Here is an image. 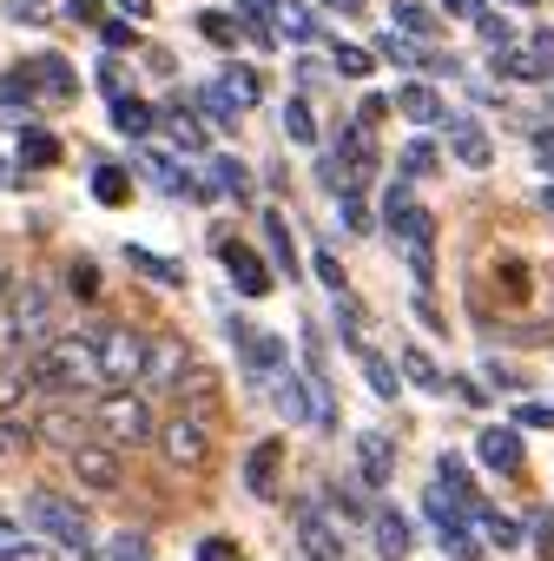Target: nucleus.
<instances>
[{
    "instance_id": "59",
    "label": "nucleus",
    "mask_w": 554,
    "mask_h": 561,
    "mask_svg": "<svg viewBox=\"0 0 554 561\" xmlns=\"http://www.w3.org/2000/svg\"><path fill=\"white\" fill-rule=\"evenodd\" d=\"M251 8H277V0H251Z\"/></svg>"
},
{
    "instance_id": "24",
    "label": "nucleus",
    "mask_w": 554,
    "mask_h": 561,
    "mask_svg": "<svg viewBox=\"0 0 554 561\" xmlns=\"http://www.w3.org/2000/svg\"><path fill=\"white\" fill-rule=\"evenodd\" d=\"M270 403L285 410L291 423H304V416H311V377H291V370H277V390H270Z\"/></svg>"
},
{
    "instance_id": "34",
    "label": "nucleus",
    "mask_w": 554,
    "mask_h": 561,
    "mask_svg": "<svg viewBox=\"0 0 554 561\" xmlns=\"http://www.w3.org/2000/svg\"><path fill=\"white\" fill-rule=\"evenodd\" d=\"M277 27H285L291 41H318V21L304 8H291V0H277Z\"/></svg>"
},
{
    "instance_id": "48",
    "label": "nucleus",
    "mask_w": 554,
    "mask_h": 561,
    "mask_svg": "<svg viewBox=\"0 0 554 561\" xmlns=\"http://www.w3.org/2000/svg\"><path fill=\"white\" fill-rule=\"evenodd\" d=\"M318 277H324V285H331V291H344V264H337V257H331V251H324V257H318Z\"/></svg>"
},
{
    "instance_id": "31",
    "label": "nucleus",
    "mask_w": 554,
    "mask_h": 561,
    "mask_svg": "<svg viewBox=\"0 0 554 561\" xmlns=\"http://www.w3.org/2000/svg\"><path fill=\"white\" fill-rule=\"evenodd\" d=\"M396 27H403L409 41H429V34H436V14L416 8V0H396Z\"/></svg>"
},
{
    "instance_id": "44",
    "label": "nucleus",
    "mask_w": 554,
    "mask_h": 561,
    "mask_svg": "<svg viewBox=\"0 0 554 561\" xmlns=\"http://www.w3.org/2000/svg\"><path fill=\"white\" fill-rule=\"evenodd\" d=\"M0 561H54V548H34V541H0Z\"/></svg>"
},
{
    "instance_id": "42",
    "label": "nucleus",
    "mask_w": 554,
    "mask_h": 561,
    "mask_svg": "<svg viewBox=\"0 0 554 561\" xmlns=\"http://www.w3.org/2000/svg\"><path fill=\"white\" fill-rule=\"evenodd\" d=\"M475 27H482V41H488L495 54H501V47H515V27H508V21H495V14H482Z\"/></svg>"
},
{
    "instance_id": "43",
    "label": "nucleus",
    "mask_w": 554,
    "mask_h": 561,
    "mask_svg": "<svg viewBox=\"0 0 554 561\" xmlns=\"http://www.w3.org/2000/svg\"><path fill=\"white\" fill-rule=\"evenodd\" d=\"M337 73H344V80H363V73H370V54H363V47H337Z\"/></svg>"
},
{
    "instance_id": "4",
    "label": "nucleus",
    "mask_w": 554,
    "mask_h": 561,
    "mask_svg": "<svg viewBox=\"0 0 554 561\" xmlns=\"http://www.w3.org/2000/svg\"><path fill=\"white\" fill-rule=\"evenodd\" d=\"M8 305H14L21 351H41V344H54V337H60V305H54V285H47V277H14Z\"/></svg>"
},
{
    "instance_id": "49",
    "label": "nucleus",
    "mask_w": 554,
    "mask_h": 561,
    "mask_svg": "<svg viewBox=\"0 0 554 561\" xmlns=\"http://www.w3.org/2000/svg\"><path fill=\"white\" fill-rule=\"evenodd\" d=\"M521 423H528V430H547V423H554V410H547V403H521Z\"/></svg>"
},
{
    "instance_id": "30",
    "label": "nucleus",
    "mask_w": 554,
    "mask_h": 561,
    "mask_svg": "<svg viewBox=\"0 0 554 561\" xmlns=\"http://www.w3.org/2000/svg\"><path fill=\"white\" fill-rule=\"evenodd\" d=\"M93 198H100V205H126V198H132L126 172H119V165H100V172H93Z\"/></svg>"
},
{
    "instance_id": "39",
    "label": "nucleus",
    "mask_w": 554,
    "mask_h": 561,
    "mask_svg": "<svg viewBox=\"0 0 554 561\" xmlns=\"http://www.w3.org/2000/svg\"><path fill=\"white\" fill-rule=\"evenodd\" d=\"M67 285H73L80 305H93V298H100V271H93V264H73V271H67Z\"/></svg>"
},
{
    "instance_id": "33",
    "label": "nucleus",
    "mask_w": 554,
    "mask_h": 561,
    "mask_svg": "<svg viewBox=\"0 0 554 561\" xmlns=\"http://www.w3.org/2000/svg\"><path fill=\"white\" fill-rule=\"evenodd\" d=\"M205 192H224V198H244V165L238 159H211V185Z\"/></svg>"
},
{
    "instance_id": "12",
    "label": "nucleus",
    "mask_w": 554,
    "mask_h": 561,
    "mask_svg": "<svg viewBox=\"0 0 554 561\" xmlns=\"http://www.w3.org/2000/svg\"><path fill=\"white\" fill-rule=\"evenodd\" d=\"M34 436H41L47 449H60V456H67L73 443H86V430H80V410H73V403H54V410H41V416H34Z\"/></svg>"
},
{
    "instance_id": "60",
    "label": "nucleus",
    "mask_w": 554,
    "mask_h": 561,
    "mask_svg": "<svg viewBox=\"0 0 554 561\" xmlns=\"http://www.w3.org/2000/svg\"><path fill=\"white\" fill-rule=\"evenodd\" d=\"M508 8H534V0H508Z\"/></svg>"
},
{
    "instance_id": "58",
    "label": "nucleus",
    "mask_w": 554,
    "mask_h": 561,
    "mask_svg": "<svg viewBox=\"0 0 554 561\" xmlns=\"http://www.w3.org/2000/svg\"><path fill=\"white\" fill-rule=\"evenodd\" d=\"M324 8H344V14H350V8H363V0H324Z\"/></svg>"
},
{
    "instance_id": "20",
    "label": "nucleus",
    "mask_w": 554,
    "mask_h": 561,
    "mask_svg": "<svg viewBox=\"0 0 554 561\" xmlns=\"http://www.w3.org/2000/svg\"><path fill=\"white\" fill-rule=\"evenodd\" d=\"M370 535H377V554H383V561H403V554H409V522H403L396 508H377V515H370Z\"/></svg>"
},
{
    "instance_id": "15",
    "label": "nucleus",
    "mask_w": 554,
    "mask_h": 561,
    "mask_svg": "<svg viewBox=\"0 0 554 561\" xmlns=\"http://www.w3.org/2000/svg\"><path fill=\"white\" fill-rule=\"evenodd\" d=\"M34 403V377H27V357H0V416H21Z\"/></svg>"
},
{
    "instance_id": "54",
    "label": "nucleus",
    "mask_w": 554,
    "mask_h": 561,
    "mask_svg": "<svg viewBox=\"0 0 554 561\" xmlns=\"http://www.w3.org/2000/svg\"><path fill=\"white\" fill-rule=\"evenodd\" d=\"M67 14H73V21H93V14H100V0H67Z\"/></svg>"
},
{
    "instance_id": "40",
    "label": "nucleus",
    "mask_w": 554,
    "mask_h": 561,
    "mask_svg": "<svg viewBox=\"0 0 554 561\" xmlns=\"http://www.w3.org/2000/svg\"><path fill=\"white\" fill-rule=\"evenodd\" d=\"M383 54H390V60H403V67H436V60H429V54H423L416 41H396V34L383 41Z\"/></svg>"
},
{
    "instance_id": "19",
    "label": "nucleus",
    "mask_w": 554,
    "mask_h": 561,
    "mask_svg": "<svg viewBox=\"0 0 554 561\" xmlns=\"http://www.w3.org/2000/svg\"><path fill=\"white\" fill-rule=\"evenodd\" d=\"M357 469H363V482H370V489H383V482H390V469H396V462H390V436L363 430V436H357Z\"/></svg>"
},
{
    "instance_id": "5",
    "label": "nucleus",
    "mask_w": 554,
    "mask_h": 561,
    "mask_svg": "<svg viewBox=\"0 0 554 561\" xmlns=\"http://www.w3.org/2000/svg\"><path fill=\"white\" fill-rule=\"evenodd\" d=\"M86 337H93V357H100L106 390H132L139 370H146V337H139L132 324H100V331H86Z\"/></svg>"
},
{
    "instance_id": "35",
    "label": "nucleus",
    "mask_w": 554,
    "mask_h": 561,
    "mask_svg": "<svg viewBox=\"0 0 554 561\" xmlns=\"http://www.w3.org/2000/svg\"><path fill=\"white\" fill-rule=\"evenodd\" d=\"M285 133H291L298 146H318V119H311V106H304V100H291V106H285Z\"/></svg>"
},
{
    "instance_id": "6",
    "label": "nucleus",
    "mask_w": 554,
    "mask_h": 561,
    "mask_svg": "<svg viewBox=\"0 0 554 561\" xmlns=\"http://www.w3.org/2000/svg\"><path fill=\"white\" fill-rule=\"evenodd\" d=\"M159 456H165V469H178V476H198L205 462H211V416H198V410H178L172 423H159Z\"/></svg>"
},
{
    "instance_id": "14",
    "label": "nucleus",
    "mask_w": 554,
    "mask_h": 561,
    "mask_svg": "<svg viewBox=\"0 0 554 561\" xmlns=\"http://www.w3.org/2000/svg\"><path fill=\"white\" fill-rule=\"evenodd\" d=\"M475 456H482L488 469H501V476H515V469L528 462V449H521V430H482V436H475Z\"/></svg>"
},
{
    "instance_id": "45",
    "label": "nucleus",
    "mask_w": 554,
    "mask_h": 561,
    "mask_svg": "<svg viewBox=\"0 0 554 561\" xmlns=\"http://www.w3.org/2000/svg\"><path fill=\"white\" fill-rule=\"evenodd\" d=\"M403 172H409V179H423V172H436V152H429V146L416 139V146L403 152Z\"/></svg>"
},
{
    "instance_id": "13",
    "label": "nucleus",
    "mask_w": 554,
    "mask_h": 561,
    "mask_svg": "<svg viewBox=\"0 0 554 561\" xmlns=\"http://www.w3.org/2000/svg\"><path fill=\"white\" fill-rule=\"evenodd\" d=\"M277 476H285V443H257L251 456H244V489L251 495H277Z\"/></svg>"
},
{
    "instance_id": "56",
    "label": "nucleus",
    "mask_w": 554,
    "mask_h": 561,
    "mask_svg": "<svg viewBox=\"0 0 554 561\" xmlns=\"http://www.w3.org/2000/svg\"><path fill=\"white\" fill-rule=\"evenodd\" d=\"M8 449H21V430H8V423H0V456H8Z\"/></svg>"
},
{
    "instance_id": "8",
    "label": "nucleus",
    "mask_w": 554,
    "mask_h": 561,
    "mask_svg": "<svg viewBox=\"0 0 554 561\" xmlns=\"http://www.w3.org/2000/svg\"><path fill=\"white\" fill-rule=\"evenodd\" d=\"M185 370H192L185 337H146V370H139V390H146V397L178 390V383H185Z\"/></svg>"
},
{
    "instance_id": "2",
    "label": "nucleus",
    "mask_w": 554,
    "mask_h": 561,
    "mask_svg": "<svg viewBox=\"0 0 554 561\" xmlns=\"http://www.w3.org/2000/svg\"><path fill=\"white\" fill-rule=\"evenodd\" d=\"M27 528H41L54 548H67V554H93V528H86V508L73 502V495H54V489H34L27 495Z\"/></svg>"
},
{
    "instance_id": "27",
    "label": "nucleus",
    "mask_w": 554,
    "mask_h": 561,
    "mask_svg": "<svg viewBox=\"0 0 554 561\" xmlns=\"http://www.w3.org/2000/svg\"><path fill=\"white\" fill-rule=\"evenodd\" d=\"M165 133H172V146H178V152H205V126H198L185 106H165Z\"/></svg>"
},
{
    "instance_id": "50",
    "label": "nucleus",
    "mask_w": 554,
    "mask_h": 561,
    "mask_svg": "<svg viewBox=\"0 0 554 561\" xmlns=\"http://www.w3.org/2000/svg\"><path fill=\"white\" fill-rule=\"evenodd\" d=\"M528 535H534V541L554 554V515H534V522H528Z\"/></svg>"
},
{
    "instance_id": "7",
    "label": "nucleus",
    "mask_w": 554,
    "mask_h": 561,
    "mask_svg": "<svg viewBox=\"0 0 554 561\" xmlns=\"http://www.w3.org/2000/svg\"><path fill=\"white\" fill-rule=\"evenodd\" d=\"M67 469H73V482H80L86 495H113V489L126 482V462H119L113 443H73V449H67Z\"/></svg>"
},
{
    "instance_id": "28",
    "label": "nucleus",
    "mask_w": 554,
    "mask_h": 561,
    "mask_svg": "<svg viewBox=\"0 0 554 561\" xmlns=\"http://www.w3.org/2000/svg\"><path fill=\"white\" fill-rule=\"evenodd\" d=\"M396 370H403V377H409L416 390H442V383H449V377H442V370H436V364H429L423 351H403V357H396ZM442 397H449V390H442Z\"/></svg>"
},
{
    "instance_id": "16",
    "label": "nucleus",
    "mask_w": 554,
    "mask_h": 561,
    "mask_svg": "<svg viewBox=\"0 0 554 561\" xmlns=\"http://www.w3.org/2000/svg\"><path fill=\"white\" fill-rule=\"evenodd\" d=\"M396 113H403V119H416V126H442V119H449V106H442V100H436L423 80L396 87Z\"/></svg>"
},
{
    "instance_id": "22",
    "label": "nucleus",
    "mask_w": 554,
    "mask_h": 561,
    "mask_svg": "<svg viewBox=\"0 0 554 561\" xmlns=\"http://www.w3.org/2000/svg\"><path fill=\"white\" fill-rule=\"evenodd\" d=\"M350 351H357V364H363V377H370V390H377V397H396V390H403V370H396L390 357H377L363 337H350Z\"/></svg>"
},
{
    "instance_id": "32",
    "label": "nucleus",
    "mask_w": 554,
    "mask_h": 561,
    "mask_svg": "<svg viewBox=\"0 0 554 561\" xmlns=\"http://www.w3.org/2000/svg\"><path fill=\"white\" fill-rule=\"evenodd\" d=\"M264 231H270V257H277V271H298V251H291V225L285 218H264Z\"/></svg>"
},
{
    "instance_id": "25",
    "label": "nucleus",
    "mask_w": 554,
    "mask_h": 561,
    "mask_svg": "<svg viewBox=\"0 0 554 561\" xmlns=\"http://www.w3.org/2000/svg\"><path fill=\"white\" fill-rule=\"evenodd\" d=\"M126 264H132L139 277H152V285H185V271H178L172 257H159V251H139V244H126Z\"/></svg>"
},
{
    "instance_id": "51",
    "label": "nucleus",
    "mask_w": 554,
    "mask_h": 561,
    "mask_svg": "<svg viewBox=\"0 0 554 561\" xmlns=\"http://www.w3.org/2000/svg\"><path fill=\"white\" fill-rule=\"evenodd\" d=\"M442 14H455V21H482V0H442Z\"/></svg>"
},
{
    "instance_id": "41",
    "label": "nucleus",
    "mask_w": 554,
    "mask_h": 561,
    "mask_svg": "<svg viewBox=\"0 0 554 561\" xmlns=\"http://www.w3.org/2000/svg\"><path fill=\"white\" fill-rule=\"evenodd\" d=\"M198 106H205V113H211L218 126H238V106H231V100H224L218 87H205V93H198Z\"/></svg>"
},
{
    "instance_id": "46",
    "label": "nucleus",
    "mask_w": 554,
    "mask_h": 561,
    "mask_svg": "<svg viewBox=\"0 0 554 561\" xmlns=\"http://www.w3.org/2000/svg\"><path fill=\"white\" fill-rule=\"evenodd\" d=\"M198 561H238V548L224 535H211V541H198Z\"/></svg>"
},
{
    "instance_id": "52",
    "label": "nucleus",
    "mask_w": 554,
    "mask_h": 561,
    "mask_svg": "<svg viewBox=\"0 0 554 561\" xmlns=\"http://www.w3.org/2000/svg\"><path fill=\"white\" fill-rule=\"evenodd\" d=\"M100 34H106V47H113V54H119V47H132V27H119V21H106Z\"/></svg>"
},
{
    "instance_id": "36",
    "label": "nucleus",
    "mask_w": 554,
    "mask_h": 561,
    "mask_svg": "<svg viewBox=\"0 0 554 561\" xmlns=\"http://www.w3.org/2000/svg\"><path fill=\"white\" fill-rule=\"evenodd\" d=\"M106 561H152V541H146L139 528H126V535H113V548H106Z\"/></svg>"
},
{
    "instance_id": "10",
    "label": "nucleus",
    "mask_w": 554,
    "mask_h": 561,
    "mask_svg": "<svg viewBox=\"0 0 554 561\" xmlns=\"http://www.w3.org/2000/svg\"><path fill=\"white\" fill-rule=\"evenodd\" d=\"M218 257H224L231 285H238L244 298H264V291H270V264H264V257H257L251 244H231V238H224V244H218Z\"/></svg>"
},
{
    "instance_id": "21",
    "label": "nucleus",
    "mask_w": 554,
    "mask_h": 561,
    "mask_svg": "<svg viewBox=\"0 0 554 561\" xmlns=\"http://www.w3.org/2000/svg\"><path fill=\"white\" fill-rule=\"evenodd\" d=\"M495 67H501L508 80H547V73H554V67L541 60V47H534V41H528V47H521V41H515V47H501V54H495Z\"/></svg>"
},
{
    "instance_id": "1",
    "label": "nucleus",
    "mask_w": 554,
    "mask_h": 561,
    "mask_svg": "<svg viewBox=\"0 0 554 561\" xmlns=\"http://www.w3.org/2000/svg\"><path fill=\"white\" fill-rule=\"evenodd\" d=\"M93 430H100V443H113L119 456L126 449H146L152 436H159V416H152V397L132 383V390H100L93 397Z\"/></svg>"
},
{
    "instance_id": "37",
    "label": "nucleus",
    "mask_w": 554,
    "mask_h": 561,
    "mask_svg": "<svg viewBox=\"0 0 554 561\" xmlns=\"http://www.w3.org/2000/svg\"><path fill=\"white\" fill-rule=\"evenodd\" d=\"M21 159H27V165H54V159H60V139H54V133H27V139H21Z\"/></svg>"
},
{
    "instance_id": "29",
    "label": "nucleus",
    "mask_w": 554,
    "mask_h": 561,
    "mask_svg": "<svg viewBox=\"0 0 554 561\" xmlns=\"http://www.w3.org/2000/svg\"><path fill=\"white\" fill-rule=\"evenodd\" d=\"M218 93H224V100L244 113V106H257V73H251V67H231V73L218 80Z\"/></svg>"
},
{
    "instance_id": "47",
    "label": "nucleus",
    "mask_w": 554,
    "mask_h": 561,
    "mask_svg": "<svg viewBox=\"0 0 554 561\" xmlns=\"http://www.w3.org/2000/svg\"><path fill=\"white\" fill-rule=\"evenodd\" d=\"M442 390H455V397H462V403H488V390H482V383H469V377H449V383H442Z\"/></svg>"
},
{
    "instance_id": "26",
    "label": "nucleus",
    "mask_w": 554,
    "mask_h": 561,
    "mask_svg": "<svg viewBox=\"0 0 554 561\" xmlns=\"http://www.w3.org/2000/svg\"><path fill=\"white\" fill-rule=\"evenodd\" d=\"M113 126H119L126 139H146V133H152V106H146V100H126V93H119V100H113Z\"/></svg>"
},
{
    "instance_id": "11",
    "label": "nucleus",
    "mask_w": 554,
    "mask_h": 561,
    "mask_svg": "<svg viewBox=\"0 0 554 561\" xmlns=\"http://www.w3.org/2000/svg\"><path fill=\"white\" fill-rule=\"evenodd\" d=\"M231 337H238V357H244L251 370H264V377L285 370V344H277L270 331H257V324H231Z\"/></svg>"
},
{
    "instance_id": "18",
    "label": "nucleus",
    "mask_w": 554,
    "mask_h": 561,
    "mask_svg": "<svg viewBox=\"0 0 554 561\" xmlns=\"http://www.w3.org/2000/svg\"><path fill=\"white\" fill-rule=\"evenodd\" d=\"M449 146H455V159H462V165H475V172L495 159V146H488V133H482L475 119H449Z\"/></svg>"
},
{
    "instance_id": "9",
    "label": "nucleus",
    "mask_w": 554,
    "mask_h": 561,
    "mask_svg": "<svg viewBox=\"0 0 554 561\" xmlns=\"http://www.w3.org/2000/svg\"><path fill=\"white\" fill-rule=\"evenodd\" d=\"M298 548L304 561H344V528L318 502H298Z\"/></svg>"
},
{
    "instance_id": "23",
    "label": "nucleus",
    "mask_w": 554,
    "mask_h": 561,
    "mask_svg": "<svg viewBox=\"0 0 554 561\" xmlns=\"http://www.w3.org/2000/svg\"><path fill=\"white\" fill-rule=\"evenodd\" d=\"M469 528H475V541H482V548H515V541H521V528H515L508 515H495V508H482V502L469 508Z\"/></svg>"
},
{
    "instance_id": "53",
    "label": "nucleus",
    "mask_w": 554,
    "mask_h": 561,
    "mask_svg": "<svg viewBox=\"0 0 554 561\" xmlns=\"http://www.w3.org/2000/svg\"><path fill=\"white\" fill-rule=\"evenodd\" d=\"M8 21H41V0H14V8H8Z\"/></svg>"
},
{
    "instance_id": "38",
    "label": "nucleus",
    "mask_w": 554,
    "mask_h": 561,
    "mask_svg": "<svg viewBox=\"0 0 554 561\" xmlns=\"http://www.w3.org/2000/svg\"><path fill=\"white\" fill-rule=\"evenodd\" d=\"M198 34L218 41V47H238V21L231 14H198Z\"/></svg>"
},
{
    "instance_id": "3",
    "label": "nucleus",
    "mask_w": 554,
    "mask_h": 561,
    "mask_svg": "<svg viewBox=\"0 0 554 561\" xmlns=\"http://www.w3.org/2000/svg\"><path fill=\"white\" fill-rule=\"evenodd\" d=\"M383 218H390V231H396V244L409 251V271L429 285V271H436V218L409 198V185H390V198H383Z\"/></svg>"
},
{
    "instance_id": "55",
    "label": "nucleus",
    "mask_w": 554,
    "mask_h": 561,
    "mask_svg": "<svg viewBox=\"0 0 554 561\" xmlns=\"http://www.w3.org/2000/svg\"><path fill=\"white\" fill-rule=\"evenodd\" d=\"M119 8H126L132 21H146V14H152V0H119Z\"/></svg>"
},
{
    "instance_id": "57",
    "label": "nucleus",
    "mask_w": 554,
    "mask_h": 561,
    "mask_svg": "<svg viewBox=\"0 0 554 561\" xmlns=\"http://www.w3.org/2000/svg\"><path fill=\"white\" fill-rule=\"evenodd\" d=\"M541 165H547V172H554V139H541Z\"/></svg>"
},
{
    "instance_id": "17",
    "label": "nucleus",
    "mask_w": 554,
    "mask_h": 561,
    "mask_svg": "<svg viewBox=\"0 0 554 561\" xmlns=\"http://www.w3.org/2000/svg\"><path fill=\"white\" fill-rule=\"evenodd\" d=\"M27 80H34V87H41V93H47V100H73V93H80V80H73V67H67V60H60V54H41V60H34V73H27Z\"/></svg>"
}]
</instances>
